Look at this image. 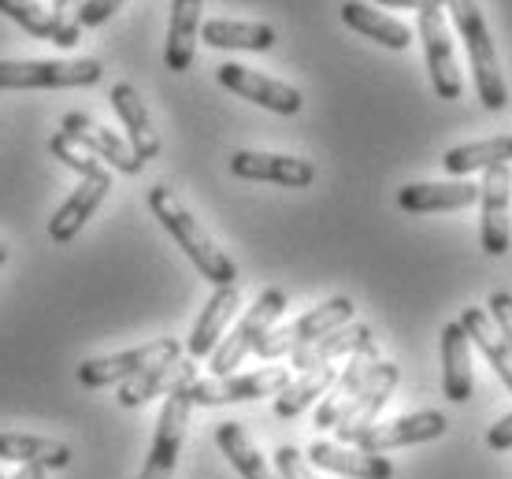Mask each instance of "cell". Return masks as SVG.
Instances as JSON below:
<instances>
[{"mask_svg": "<svg viewBox=\"0 0 512 479\" xmlns=\"http://www.w3.org/2000/svg\"><path fill=\"white\" fill-rule=\"evenodd\" d=\"M149 208H153V216L164 223V231L179 242L182 253L193 260V268L205 275L208 283L212 286H234L238 283V268H234V260L227 257L212 238H208L205 227L186 212V205L175 197L171 186H164V182L153 186V190H149Z\"/></svg>", "mask_w": 512, "mask_h": 479, "instance_id": "1", "label": "cell"}, {"mask_svg": "<svg viewBox=\"0 0 512 479\" xmlns=\"http://www.w3.org/2000/svg\"><path fill=\"white\" fill-rule=\"evenodd\" d=\"M442 8L453 12V23H457L464 45H468V60H472L479 101H483V108H490V112H501V108L509 104V86H505V75H501V67H498V52H494L490 26H487V19H483L479 0H442Z\"/></svg>", "mask_w": 512, "mask_h": 479, "instance_id": "2", "label": "cell"}, {"mask_svg": "<svg viewBox=\"0 0 512 479\" xmlns=\"http://www.w3.org/2000/svg\"><path fill=\"white\" fill-rule=\"evenodd\" d=\"M101 60H0V90H75L101 82Z\"/></svg>", "mask_w": 512, "mask_h": 479, "instance_id": "3", "label": "cell"}, {"mask_svg": "<svg viewBox=\"0 0 512 479\" xmlns=\"http://www.w3.org/2000/svg\"><path fill=\"white\" fill-rule=\"evenodd\" d=\"M353 312H357V305L349 298H331L323 301V305H316L312 312H305L301 320H294L290 327H271L268 335L260 338V346H256V357L260 361H279V357H294L297 350H305L308 342H316V338L331 335V331H338V327H346L349 320H353Z\"/></svg>", "mask_w": 512, "mask_h": 479, "instance_id": "4", "label": "cell"}, {"mask_svg": "<svg viewBox=\"0 0 512 479\" xmlns=\"http://www.w3.org/2000/svg\"><path fill=\"white\" fill-rule=\"evenodd\" d=\"M179 357H182L179 338H156V342H145V346H134V350L82 361L78 364V383H82V387H90V390L116 387V383H127V379L149 372V368H156V364L179 361Z\"/></svg>", "mask_w": 512, "mask_h": 479, "instance_id": "5", "label": "cell"}, {"mask_svg": "<svg viewBox=\"0 0 512 479\" xmlns=\"http://www.w3.org/2000/svg\"><path fill=\"white\" fill-rule=\"evenodd\" d=\"M282 312H286V294L282 290H264L260 298L253 301V309L245 312V320L238 327H234V335H227L223 342L216 346V353H212V376H231L234 368L249 357V353L260 346V338L268 335L271 327H275V320H279Z\"/></svg>", "mask_w": 512, "mask_h": 479, "instance_id": "6", "label": "cell"}, {"mask_svg": "<svg viewBox=\"0 0 512 479\" xmlns=\"http://www.w3.org/2000/svg\"><path fill=\"white\" fill-rule=\"evenodd\" d=\"M294 383L290 368H260L245 376H212L193 379L186 394L193 405H234V402H260V398H279L282 390Z\"/></svg>", "mask_w": 512, "mask_h": 479, "instance_id": "7", "label": "cell"}, {"mask_svg": "<svg viewBox=\"0 0 512 479\" xmlns=\"http://www.w3.org/2000/svg\"><path fill=\"white\" fill-rule=\"evenodd\" d=\"M186 387H190V383H186ZM186 387H175L167 394L164 409H160V420H156L153 450L145 457V468H141L138 479L175 476V465H179V454H182V439H186V424H190V409H193Z\"/></svg>", "mask_w": 512, "mask_h": 479, "instance_id": "8", "label": "cell"}, {"mask_svg": "<svg viewBox=\"0 0 512 479\" xmlns=\"http://www.w3.org/2000/svg\"><path fill=\"white\" fill-rule=\"evenodd\" d=\"M420 38L423 56H427V71H431V86L442 101H457L464 93L461 67L453 56V38H449V23L442 8H423L420 12Z\"/></svg>", "mask_w": 512, "mask_h": 479, "instance_id": "9", "label": "cell"}, {"mask_svg": "<svg viewBox=\"0 0 512 479\" xmlns=\"http://www.w3.org/2000/svg\"><path fill=\"white\" fill-rule=\"evenodd\" d=\"M509 194H512V171L509 164H494L483 171L479 201H483V223L479 238L490 257H505L512 246V223H509Z\"/></svg>", "mask_w": 512, "mask_h": 479, "instance_id": "10", "label": "cell"}, {"mask_svg": "<svg viewBox=\"0 0 512 479\" xmlns=\"http://www.w3.org/2000/svg\"><path fill=\"white\" fill-rule=\"evenodd\" d=\"M397 379H401L397 364H386V361L375 364V372L368 376V383L357 390V398L349 402V409L342 413L338 428H334V435H338V442H342V446H353L364 431L375 428V416L383 413V405L390 402Z\"/></svg>", "mask_w": 512, "mask_h": 479, "instance_id": "11", "label": "cell"}, {"mask_svg": "<svg viewBox=\"0 0 512 479\" xmlns=\"http://www.w3.org/2000/svg\"><path fill=\"white\" fill-rule=\"evenodd\" d=\"M216 78H219V86H227L231 93L260 104V108H268V112H279V116H297L301 104H305V97H301L294 86H286L279 78L256 75V71H249V67H242V64H219Z\"/></svg>", "mask_w": 512, "mask_h": 479, "instance_id": "12", "label": "cell"}, {"mask_svg": "<svg viewBox=\"0 0 512 479\" xmlns=\"http://www.w3.org/2000/svg\"><path fill=\"white\" fill-rule=\"evenodd\" d=\"M60 134H64L67 142L82 145V149L93 153L97 160H104V164H112L116 171H123V175H138V171L145 168L123 138H116L112 130L101 127V123H93V119L82 116V112H67L64 123H60Z\"/></svg>", "mask_w": 512, "mask_h": 479, "instance_id": "13", "label": "cell"}, {"mask_svg": "<svg viewBox=\"0 0 512 479\" xmlns=\"http://www.w3.org/2000/svg\"><path fill=\"white\" fill-rule=\"evenodd\" d=\"M446 431H449L446 413L427 409V413L401 416V420H390V424H375V428L364 431L353 446L368 450V454H383V450H394V446H416V442L442 439Z\"/></svg>", "mask_w": 512, "mask_h": 479, "instance_id": "14", "label": "cell"}, {"mask_svg": "<svg viewBox=\"0 0 512 479\" xmlns=\"http://www.w3.org/2000/svg\"><path fill=\"white\" fill-rule=\"evenodd\" d=\"M108 190H112V175H108V168L78 182L75 190H71V197L56 208V216L49 220V238H52V242H56V246L75 242V234L82 231V227H86V220H90L93 212L101 208V201L108 197Z\"/></svg>", "mask_w": 512, "mask_h": 479, "instance_id": "15", "label": "cell"}, {"mask_svg": "<svg viewBox=\"0 0 512 479\" xmlns=\"http://www.w3.org/2000/svg\"><path fill=\"white\" fill-rule=\"evenodd\" d=\"M231 171L238 179L249 182H275V186H290V190H301V186H312L316 179V168L301 160V156H279V153H242L231 156Z\"/></svg>", "mask_w": 512, "mask_h": 479, "instance_id": "16", "label": "cell"}, {"mask_svg": "<svg viewBox=\"0 0 512 479\" xmlns=\"http://www.w3.org/2000/svg\"><path fill=\"white\" fill-rule=\"evenodd\" d=\"M308 461L316 468H327V472H338V476L349 479H394V465L386 461L383 454H368L360 446H342V442H312L308 446Z\"/></svg>", "mask_w": 512, "mask_h": 479, "instance_id": "17", "label": "cell"}, {"mask_svg": "<svg viewBox=\"0 0 512 479\" xmlns=\"http://www.w3.org/2000/svg\"><path fill=\"white\" fill-rule=\"evenodd\" d=\"M479 201V186L464 179L453 182H412L401 186L397 208L412 212V216H427V212H453V208H468Z\"/></svg>", "mask_w": 512, "mask_h": 479, "instance_id": "18", "label": "cell"}, {"mask_svg": "<svg viewBox=\"0 0 512 479\" xmlns=\"http://www.w3.org/2000/svg\"><path fill=\"white\" fill-rule=\"evenodd\" d=\"M108 101L116 108V116L123 119V127H127V138H130V149L138 156L141 164H149L160 156V134H156L153 119H149V108L141 101V93L127 82H116L112 93H108Z\"/></svg>", "mask_w": 512, "mask_h": 479, "instance_id": "19", "label": "cell"}, {"mask_svg": "<svg viewBox=\"0 0 512 479\" xmlns=\"http://www.w3.org/2000/svg\"><path fill=\"white\" fill-rule=\"evenodd\" d=\"M201 8H205V0H171L164 67L175 75L193 67V52H197V38H201Z\"/></svg>", "mask_w": 512, "mask_h": 479, "instance_id": "20", "label": "cell"}, {"mask_svg": "<svg viewBox=\"0 0 512 479\" xmlns=\"http://www.w3.org/2000/svg\"><path fill=\"white\" fill-rule=\"evenodd\" d=\"M242 305V294H238V283L234 286H216V294L208 298L205 312H201V320L193 324V335L186 342V350H190L193 361H201V357H212L216 346L223 342V331L231 324V316L238 312Z\"/></svg>", "mask_w": 512, "mask_h": 479, "instance_id": "21", "label": "cell"}, {"mask_svg": "<svg viewBox=\"0 0 512 479\" xmlns=\"http://www.w3.org/2000/svg\"><path fill=\"white\" fill-rule=\"evenodd\" d=\"M197 379V364L193 361H171V364H156L149 372H141V376L127 379V383H119V405L123 409H138V405L153 402L156 394H171L175 387H186Z\"/></svg>", "mask_w": 512, "mask_h": 479, "instance_id": "22", "label": "cell"}, {"mask_svg": "<svg viewBox=\"0 0 512 479\" xmlns=\"http://www.w3.org/2000/svg\"><path fill=\"white\" fill-rule=\"evenodd\" d=\"M375 364H379V353L364 350V353H353V361L346 364V372L334 379V387L327 390V402L320 405V413H316V428L320 431H334L338 428V420L342 413L349 409V402L357 398V390L368 383V376L375 372Z\"/></svg>", "mask_w": 512, "mask_h": 479, "instance_id": "23", "label": "cell"}, {"mask_svg": "<svg viewBox=\"0 0 512 479\" xmlns=\"http://www.w3.org/2000/svg\"><path fill=\"white\" fill-rule=\"evenodd\" d=\"M372 346H375L372 327H364V324L338 327V331H331V335L308 342L305 350H297L294 353V368H297V372H312V368H323V364L338 361V357L364 353V350H372Z\"/></svg>", "mask_w": 512, "mask_h": 479, "instance_id": "24", "label": "cell"}, {"mask_svg": "<svg viewBox=\"0 0 512 479\" xmlns=\"http://www.w3.org/2000/svg\"><path fill=\"white\" fill-rule=\"evenodd\" d=\"M472 357H468V335L461 324L442 327V394L449 402H468L472 398Z\"/></svg>", "mask_w": 512, "mask_h": 479, "instance_id": "25", "label": "cell"}, {"mask_svg": "<svg viewBox=\"0 0 512 479\" xmlns=\"http://www.w3.org/2000/svg\"><path fill=\"white\" fill-rule=\"evenodd\" d=\"M0 461L12 465H38V468H64L71 465V446L41 435H23V431H0Z\"/></svg>", "mask_w": 512, "mask_h": 479, "instance_id": "26", "label": "cell"}, {"mask_svg": "<svg viewBox=\"0 0 512 479\" xmlns=\"http://www.w3.org/2000/svg\"><path fill=\"white\" fill-rule=\"evenodd\" d=\"M342 23L353 26L357 34H364V38L379 41V45H386V49H409L412 45V30L401 19H394V15H383L379 8H368V4H360V0H346L342 4Z\"/></svg>", "mask_w": 512, "mask_h": 479, "instance_id": "27", "label": "cell"}, {"mask_svg": "<svg viewBox=\"0 0 512 479\" xmlns=\"http://www.w3.org/2000/svg\"><path fill=\"white\" fill-rule=\"evenodd\" d=\"M201 38L212 49H245L268 52L275 49V26L268 23H238V19H208L201 26Z\"/></svg>", "mask_w": 512, "mask_h": 479, "instance_id": "28", "label": "cell"}, {"mask_svg": "<svg viewBox=\"0 0 512 479\" xmlns=\"http://www.w3.org/2000/svg\"><path fill=\"white\" fill-rule=\"evenodd\" d=\"M512 160V134H498V138H487V142H472V145H457L442 156L449 175H472V171H487L494 164H509Z\"/></svg>", "mask_w": 512, "mask_h": 479, "instance_id": "29", "label": "cell"}, {"mask_svg": "<svg viewBox=\"0 0 512 479\" xmlns=\"http://www.w3.org/2000/svg\"><path fill=\"white\" fill-rule=\"evenodd\" d=\"M457 324L464 327V335H468V342H475L479 350H483V357L490 361V368L498 372V379L505 383V387L512 390V350L501 342L494 331H490V320L483 309H464L461 320Z\"/></svg>", "mask_w": 512, "mask_h": 479, "instance_id": "30", "label": "cell"}, {"mask_svg": "<svg viewBox=\"0 0 512 479\" xmlns=\"http://www.w3.org/2000/svg\"><path fill=\"white\" fill-rule=\"evenodd\" d=\"M334 379H338L334 364H323V368L301 372V379H294V383L275 398V416H279V420H294V416H301L308 405L320 398V394H327V390L334 387Z\"/></svg>", "mask_w": 512, "mask_h": 479, "instance_id": "31", "label": "cell"}, {"mask_svg": "<svg viewBox=\"0 0 512 479\" xmlns=\"http://www.w3.org/2000/svg\"><path fill=\"white\" fill-rule=\"evenodd\" d=\"M216 442H219V450L227 454V461L238 468V476L242 479H279L268 468V461L256 454V446L249 442V435H245L242 424H219Z\"/></svg>", "mask_w": 512, "mask_h": 479, "instance_id": "32", "label": "cell"}, {"mask_svg": "<svg viewBox=\"0 0 512 479\" xmlns=\"http://www.w3.org/2000/svg\"><path fill=\"white\" fill-rule=\"evenodd\" d=\"M0 15H8L12 23L23 26L30 38L56 45V19H52L49 8H41L38 0H0Z\"/></svg>", "mask_w": 512, "mask_h": 479, "instance_id": "33", "label": "cell"}, {"mask_svg": "<svg viewBox=\"0 0 512 479\" xmlns=\"http://www.w3.org/2000/svg\"><path fill=\"white\" fill-rule=\"evenodd\" d=\"M78 12H82V0H52V19H56V45H60V49H75L78 38H82V23H78Z\"/></svg>", "mask_w": 512, "mask_h": 479, "instance_id": "34", "label": "cell"}, {"mask_svg": "<svg viewBox=\"0 0 512 479\" xmlns=\"http://www.w3.org/2000/svg\"><path fill=\"white\" fill-rule=\"evenodd\" d=\"M49 153L56 156V160H60L64 168L78 171L82 179H90V175H97V171H104V168H101V160H97V156H93V153L82 156V153H78V149H75V142H67L64 134H56V138H52V142H49Z\"/></svg>", "mask_w": 512, "mask_h": 479, "instance_id": "35", "label": "cell"}, {"mask_svg": "<svg viewBox=\"0 0 512 479\" xmlns=\"http://www.w3.org/2000/svg\"><path fill=\"white\" fill-rule=\"evenodd\" d=\"M275 468H279V479H316L312 468H308V457L297 446H279Z\"/></svg>", "mask_w": 512, "mask_h": 479, "instance_id": "36", "label": "cell"}, {"mask_svg": "<svg viewBox=\"0 0 512 479\" xmlns=\"http://www.w3.org/2000/svg\"><path fill=\"white\" fill-rule=\"evenodd\" d=\"M487 305H490V316H494V324H498L501 335H505V346L512 350V294H509V290H494Z\"/></svg>", "mask_w": 512, "mask_h": 479, "instance_id": "37", "label": "cell"}, {"mask_svg": "<svg viewBox=\"0 0 512 479\" xmlns=\"http://www.w3.org/2000/svg\"><path fill=\"white\" fill-rule=\"evenodd\" d=\"M127 0H82V12H78V23L82 26H101L108 23L116 8H123Z\"/></svg>", "mask_w": 512, "mask_h": 479, "instance_id": "38", "label": "cell"}, {"mask_svg": "<svg viewBox=\"0 0 512 479\" xmlns=\"http://www.w3.org/2000/svg\"><path fill=\"white\" fill-rule=\"evenodd\" d=\"M487 450H512V413L487 431Z\"/></svg>", "mask_w": 512, "mask_h": 479, "instance_id": "39", "label": "cell"}, {"mask_svg": "<svg viewBox=\"0 0 512 479\" xmlns=\"http://www.w3.org/2000/svg\"><path fill=\"white\" fill-rule=\"evenodd\" d=\"M379 4H386V8H416V12H423V8H442V0H379Z\"/></svg>", "mask_w": 512, "mask_h": 479, "instance_id": "40", "label": "cell"}, {"mask_svg": "<svg viewBox=\"0 0 512 479\" xmlns=\"http://www.w3.org/2000/svg\"><path fill=\"white\" fill-rule=\"evenodd\" d=\"M49 476V468H38V465H23L15 476H8V479H45Z\"/></svg>", "mask_w": 512, "mask_h": 479, "instance_id": "41", "label": "cell"}, {"mask_svg": "<svg viewBox=\"0 0 512 479\" xmlns=\"http://www.w3.org/2000/svg\"><path fill=\"white\" fill-rule=\"evenodd\" d=\"M4 260H8V246H4V242H0V264H4Z\"/></svg>", "mask_w": 512, "mask_h": 479, "instance_id": "42", "label": "cell"}, {"mask_svg": "<svg viewBox=\"0 0 512 479\" xmlns=\"http://www.w3.org/2000/svg\"><path fill=\"white\" fill-rule=\"evenodd\" d=\"M0 479H8V476H0Z\"/></svg>", "mask_w": 512, "mask_h": 479, "instance_id": "43", "label": "cell"}]
</instances>
